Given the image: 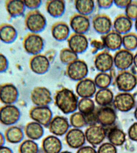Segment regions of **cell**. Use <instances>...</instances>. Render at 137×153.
I'll use <instances>...</instances> for the list:
<instances>
[{
	"label": "cell",
	"instance_id": "6da1fadb",
	"mask_svg": "<svg viewBox=\"0 0 137 153\" xmlns=\"http://www.w3.org/2000/svg\"><path fill=\"white\" fill-rule=\"evenodd\" d=\"M55 99L56 106L65 114H73L78 109V97L72 90L65 87L59 90Z\"/></svg>",
	"mask_w": 137,
	"mask_h": 153
},
{
	"label": "cell",
	"instance_id": "7a4b0ae2",
	"mask_svg": "<svg viewBox=\"0 0 137 153\" xmlns=\"http://www.w3.org/2000/svg\"><path fill=\"white\" fill-rule=\"evenodd\" d=\"M25 27L30 32L39 33L47 26V19L38 9L31 10L26 13L24 19Z\"/></svg>",
	"mask_w": 137,
	"mask_h": 153
},
{
	"label": "cell",
	"instance_id": "3957f363",
	"mask_svg": "<svg viewBox=\"0 0 137 153\" xmlns=\"http://www.w3.org/2000/svg\"><path fill=\"white\" fill-rule=\"evenodd\" d=\"M114 82L120 91L130 92L136 87L137 76L129 70L118 71Z\"/></svg>",
	"mask_w": 137,
	"mask_h": 153
},
{
	"label": "cell",
	"instance_id": "277c9868",
	"mask_svg": "<svg viewBox=\"0 0 137 153\" xmlns=\"http://www.w3.org/2000/svg\"><path fill=\"white\" fill-rule=\"evenodd\" d=\"M22 45L28 54L33 56L41 53L44 49V42L38 33L29 32L23 38Z\"/></svg>",
	"mask_w": 137,
	"mask_h": 153
},
{
	"label": "cell",
	"instance_id": "5b68a950",
	"mask_svg": "<svg viewBox=\"0 0 137 153\" xmlns=\"http://www.w3.org/2000/svg\"><path fill=\"white\" fill-rule=\"evenodd\" d=\"M88 65L84 60L78 58L66 65L65 74L73 81H79L87 76Z\"/></svg>",
	"mask_w": 137,
	"mask_h": 153
},
{
	"label": "cell",
	"instance_id": "8992f818",
	"mask_svg": "<svg viewBox=\"0 0 137 153\" xmlns=\"http://www.w3.org/2000/svg\"><path fill=\"white\" fill-rule=\"evenodd\" d=\"M21 112L14 105H5L0 107V123L5 126H11L20 120Z\"/></svg>",
	"mask_w": 137,
	"mask_h": 153
},
{
	"label": "cell",
	"instance_id": "52a82bcc",
	"mask_svg": "<svg viewBox=\"0 0 137 153\" xmlns=\"http://www.w3.org/2000/svg\"><path fill=\"white\" fill-rule=\"evenodd\" d=\"M93 63L96 69L101 72H109L114 67L113 56L106 49L94 55Z\"/></svg>",
	"mask_w": 137,
	"mask_h": 153
},
{
	"label": "cell",
	"instance_id": "ba28073f",
	"mask_svg": "<svg viewBox=\"0 0 137 153\" xmlns=\"http://www.w3.org/2000/svg\"><path fill=\"white\" fill-rule=\"evenodd\" d=\"M133 56L132 51L121 48L113 56L114 67L118 71L129 70L133 65Z\"/></svg>",
	"mask_w": 137,
	"mask_h": 153
},
{
	"label": "cell",
	"instance_id": "9c48e42d",
	"mask_svg": "<svg viewBox=\"0 0 137 153\" xmlns=\"http://www.w3.org/2000/svg\"><path fill=\"white\" fill-rule=\"evenodd\" d=\"M19 96V90L15 85L11 82L0 84V102L4 105H14Z\"/></svg>",
	"mask_w": 137,
	"mask_h": 153
},
{
	"label": "cell",
	"instance_id": "30bf717a",
	"mask_svg": "<svg viewBox=\"0 0 137 153\" xmlns=\"http://www.w3.org/2000/svg\"><path fill=\"white\" fill-rule=\"evenodd\" d=\"M69 26L74 33L85 34L91 26V21L88 16L78 13L70 17Z\"/></svg>",
	"mask_w": 137,
	"mask_h": 153
},
{
	"label": "cell",
	"instance_id": "8fae6325",
	"mask_svg": "<svg viewBox=\"0 0 137 153\" xmlns=\"http://www.w3.org/2000/svg\"><path fill=\"white\" fill-rule=\"evenodd\" d=\"M113 102L115 108L121 112L131 111L135 105L134 95L130 92L118 93L114 97Z\"/></svg>",
	"mask_w": 137,
	"mask_h": 153
},
{
	"label": "cell",
	"instance_id": "7c38bea8",
	"mask_svg": "<svg viewBox=\"0 0 137 153\" xmlns=\"http://www.w3.org/2000/svg\"><path fill=\"white\" fill-rule=\"evenodd\" d=\"M30 118L33 121L44 126H48L53 118V113L48 106H35L29 112Z\"/></svg>",
	"mask_w": 137,
	"mask_h": 153
},
{
	"label": "cell",
	"instance_id": "4fadbf2b",
	"mask_svg": "<svg viewBox=\"0 0 137 153\" xmlns=\"http://www.w3.org/2000/svg\"><path fill=\"white\" fill-rule=\"evenodd\" d=\"M50 63L44 54L33 55L29 61V66L31 71L37 75H43L49 71Z\"/></svg>",
	"mask_w": 137,
	"mask_h": 153
},
{
	"label": "cell",
	"instance_id": "5bb4252c",
	"mask_svg": "<svg viewBox=\"0 0 137 153\" xmlns=\"http://www.w3.org/2000/svg\"><path fill=\"white\" fill-rule=\"evenodd\" d=\"M67 41L68 48L78 55L85 52L88 48L89 40L84 34L73 32Z\"/></svg>",
	"mask_w": 137,
	"mask_h": 153
},
{
	"label": "cell",
	"instance_id": "9a60e30c",
	"mask_svg": "<svg viewBox=\"0 0 137 153\" xmlns=\"http://www.w3.org/2000/svg\"><path fill=\"white\" fill-rule=\"evenodd\" d=\"M91 25L97 33L103 35L113 29V22L109 15L104 13L96 14L91 20Z\"/></svg>",
	"mask_w": 137,
	"mask_h": 153
},
{
	"label": "cell",
	"instance_id": "2e32d148",
	"mask_svg": "<svg viewBox=\"0 0 137 153\" xmlns=\"http://www.w3.org/2000/svg\"><path fill=\"white\" fill-rule=\"evenodd\" d=\"M85 138L91 145L96 146L101 144L107 136L106 131L102 125H91L85 130Z\"/></svg>",
	"mask_w": 137,
	"mask_h": 153
},
{
	"label": "cell",
	"instance_id": "e0dca14e",
	"mask_svg": "<svg viewBox=\"0 0 137 153\" xmlns=\"http://www.w3.org/2000/svg\"><path fill=\"white\" fill-rule=\"evenodd\" d=\"M31 99L35 106H48L52 101L51 92L44 87H35L31 92Z\"/></svg>",
	"mask_w": 137,
	"mask_h": 153
},
{
	"label": "cell",
	"instance_id": "ac0fdd59",
	"mask_svg": "<svg viewBox=\"0 0 137 153\" xmlns=\"http://www.w3.org/2000/svg\"><path fill=\"white\" fill-rule=\"evenodd\" d=\"M97 88L94 80L86 77L77 82L75 91L77 95L81 98H91L95 95Z\"/></svg>",
	"mask_w": 137,
	"mask_h": 153
},
{
	"label": "cell",
	"instance_id": "d6986e66",
	"mask_svg": "<svg viewBox=\"0 0 137 153\" xmlns=\"http://www.w3.org/2000/svg\"><path fill=\"white\" fill-rule=\"evenodd\" d=\"M101 39L108 51H116L122 46V35L113 29L101 36Z\"/></svg>",
	"mask_w": 137,
	"mask_h": 153
},
{
	"label": "cell",
	"instance_id": "ffe728a7",
	"mask_svg": "<svg viewBox=\"0 0 137 153\" xmlns=\"http://www.w3.org/2000/svg\"><path fill=\"white\" fill-rule=\"evenodd\" d=\"M65 141L70 148L79 149L85 144L86 138L85 133L80 129H71L66 134Z\"/></svg>",
	"mask_w": 137,
	"mask_h": 153
},
{
	"label": "cell",
	"instance_id": "44dd1931",
	"mask_svg": "<svg viewBox=\"0 0 137 153\" xmlns=\"http://www.w3.org/2000/svg\"><path fill=\"white\" fill-rule=\"evenodd\" d=\"M49 130L55 136H61L66 134L69 130L70 124L68 120L62 116H56L49 123Z\"/></svg>",
	"mask_w": 137,
	"mask_h": 153
},
{
	"label": "cell",
	"instance_id": "7402d4cb",
	"mask_svg": "<svg viewBox=\"0 0 137 153\" xmlns=\"http://www.w3.org/2000/svg\"><path fill=\"white\" fill-rule=\"evenodd\" d=\"M96 114L97 122L103 126H110L116 121V112L114 108L109 106L101 108Z\"/></svg>",
	"mask_w": 137,
	"mask_h": 153
},
{
	"label": "cell",
	"instance_id": "603a6c76",
	"mask_svg": "<svg viewBox=\"0 0 137 153\" xmlns=\"http://www.w3.org/2000/svg\"><path fill=\"white\" fill-rule=\"evenodd\" d=\"M133 21L124 14H118L113 21V29L123 35L130 32L133 26Z\"/></svg>",
	"mask_w": 137,
	"mask_h": 153
},
{
	"label": "cell",
	"instance_id": "cb8c5ba5",
	"mask_svg": "<svg viewBox=\"0 0 137 153\" xmlns=\"http://www.w3.org/2000/svg\"><path fill=\"white\" fill-rule=\"evenodd\" d=\"M50 32L53 38L59 42L67 40L70 34L69 25L63 21L56 22L52 25Z\"/></svg>",
	"mask_w": 137,
	"mask_h": 153
},
{
	"label": "cell",
	"instance_id": "d4e9b609",
	"mask_svg": "<svg viewBox=\"0 0 137 153\" xmlns=\"http://www.w3.org/2000/svg\"><path fill=\"white\" fill-rule=\"evenodd\" d=\"M5 7L11 18L22 16L25 13L26 7L23 1L8 0L5 1Z\"/></svg>",
	"mask_w": 137,
	"mask_h": 153
},
{
	"label": "cell",
	"instance_id": "484cf974",
	"mask_svg": "<svg viewBox=\"0 0 137 153\" xmlns=\"http://www.w3.org/2000/svg\"><path fill=\"white\" fill-rule=\"evenodd\" d=\"M42 147L44 153H60L62 149V145L57 136L50 135L43 140Z\"/></svg>",
	"mask_w": 137,
	"mask_h": 153
},
{
	"label": "cell",
	"instance_id": "4316f807",
	"mask_svg": "<svg viewBox=\"0 0 137 153\" xmlns=\"http://www.w3.org/2000/svg\"><path fill=\"white\" fill-rule=\"evenodd\" d=\"M17 31L13 25L8 23L0 25V40L7 44H10L16 40Z\"/></svg>",
	"mask_w": 137,
	"mask_h": 153
},
{
	"label": "cell",
	"instance_id": "83f0119b",
	"mask_svg": "<svg viewBox=\"0 0 137 153\" xmlns=\"http://www.w3.org/2000/svg\"><path fill=\"white\" fill-rule=\"evenodd\" d=\"M47 13L52 17L57 18L62 16L66 9V2L63 0H50L45 3Z\"/></svg>",
	"mask_w": 137,
	"mask_h": 153
},
{
	"label": "cell",
	"instance_id": "f1b7e54d",
	"mask_svg": "<svg viewBox=\"0 0 137 153\" xmlns=\"http://www.w3.org/2000/svg\"><path fill=\"white\" fill-rule=\"evenodd\" d=\"M4 134L6 142L13 144L20 143L23 140L25 136L23 129L15 125L8 126Z\"/></svg>",
	"mask_w": 137,
	"mask_h": 153
},
{
	"label": "cell",
	"instance_id": "f546056e",
	"mask_svg": "<svg viewBox=\"0 0 137 153\" xmlns=\"http://www.w3.org/2000/svg\"><path fill=\"white\" fill-rule=\"evenodd\" d=\"M24 131L28 138L34 141L41 138L44 134L43 126L33 121L26 124Z\"/></svg>",
	"mask_w": 137,
	"mask_h": 153
},
{
	"label": "cell",
	"instance_id": "4dcf8cb0",
	"mask_svg": "<svg viewBox=\"0 0 137 153\" xmlns=\"http://www.w3.org/2000/svg\"><path fill=\"white\" fill-rule=\"evenodd\" d=\"M94 96L96 102L102 107L110 105L113 102L114 97L112 91L108 88L99 89Z\"/></svg>",
	"mask_w": 137,
	"mask_h": 153
},
{
	"label": "cell",
	"instance_id": "1f68e13d",
	"mask_svg": "<svg viewBox=\"0 0 137 153\" xmlns=\"http://www.w3.org/2000/svg\"><path fill=\"white\" fill-rule=\"evenodd\" d=\"M74 5L77 13L87 16L93 13L96 7L93 0H75Z\"/></svg>",
	"mask_w": 137,
	"mask_h": 153
},
{
	"label": "cell",
	"instance_id": "d6a6232c",
	"mask_svg": "<svg viewBox=\"0 0 137 153\" xmlns=\"http://www.w3.org/2000/svg\"><path fill=\"white\" fill-rule=\"evenodd\" d=\"M126 135L121 129L114 128L109 130L108 134V138L109 142L115 146H120L124 143L126 141Z\"/></svg>",
	"mask_w": 137,
	"mask_h": 153
},
{
	"label": "cell",
	"instance_id": "836d02e7",
	"mask_svg": "<svg viewBox=\"0 0 137 153\" xmlns=\"http://www.w3.org/2000/svg\"><path fill=\"white\" fill-rule=\"evenodd\" d=\"M94 81L97 88L99 89L108 88L112 83V78L109 72H99L96 74Z\"/></svg>",
	"mask_w": 137,
	"mask_h": 153
},
{
	"label": "cell",
	"instance_id": "e575fe53",
	"mask_svg": "<svg viewBox=\"0 0 137 153\" xmlns=\"http://www.w3.org/2000/svg\"><path fill=\"white\" fill-rule=\"evenodd\" d=\"M95 107L94 102L91 98H81L78 102V109L85 116L94 113Z\"/></svg>",
	"mask_w": 137,
	"mask_h": 153
},
{
	"label": "cell",
	"instance_id": "d590c367",
	"mask_svg": "<svg viewBox=\"0 0 137 153\" xmlns=\"http://www.w3.org/2000/svg\"><path fill=\"white\" fill-rule=\"evenodd\" d=\"M122 46L123 48L132 51L137 48V34L130 32L122 35Z\"/></svg>",
	"mask_w": 137,
	"mask_h": 153
},
{
	"label": "cell",
	"instance_id": "8d00e7d4",
	"mask_svg": "<svg viewBox=\"0 0 137 153\" xmlns=\"http://www.w3.org/2000/svg\"><path fill=\"white\" fill-rule=\"evenodd\" d=\"M39 147L35 141L30 139L23 140L18 148L19 153H38Z\"/></svg>",
	"mask_w": 137,
	"mask_h": 153
},
{
	"label": "cell",
	"instance_id": "74e56055",
	"mask_svg": "<svg viewBox=\"0 0 137 153\" xmlns=\"http://www.w3.org/2000/svg\"><path fill=\"white\" fill-rule=\"evenodd\" d=\"M59 57L62 64L66 65L78 59V55L68 48H64L60 50Z\"/></svg>",
	"mask_w": 137,
	"mask_h": 153
},
{
	"label": "cell",
	"instance_id": "f35d334b",
	"mask_svg": "<svg viewBox=\"0 0 137 153\" xmlns=\"http://www.w3.org/2000/svg\"><path fill=\"white\" fill-rule=\"evenodd\" d=\"M70 123L72 127L80 129L87 124L85 116L79 112H75L71 115Z\"/></svg>",
	"mask_w": 137,
	"mask_h": 153
},
{
	"label": "cell",
	"instance_id": "ab89813d",
	"mask_svg": "<svg viewBox=\"0 0 137 153\" xmlns=\"http://www.w3.org/2000/svg\"><path fill=\"white\" fill-rule=\"evenodd\" d=\"M124 14L132 21L137 19V1H131L125 8Z\"/></svg>",
	"mask_w": 137,
	"mask_h": 153
},
{
	"label": "cell",
	"instance_id": "60d3db41",
	"mask_svg": "<svg viewBox=\"0 0 137 153\" xmlns=\"http://www.w3.org/2000/svg\"><path fill=\"white\" fill-rule=\"evenodd\" d=\"M89 44L91 47V53L93 55L105 49L104 44L101 39L92 38L89 41Z\"/></svg>",
	"mask_w": 137,
	"mask_h": 153
},
{
	"label": "cell",
	"instance_id": "b9f144b4",
	"mask_svg": "<svg viewBox=\"0 0 137 153\" xmlns=\"http://www.w3.org/2000/svg\"><path fill=\"white\" fill-rule=\"evenodd\" d=\"M97 153H117L116 147L110 142H105L101 144L97 151Z\"/></svg>",
	"mask_w": 137,
	"mask_h": 153
},
{
	"label": "cell",
	"instance_id": "7bdbcfd3",
	"mask_svg": "<svg viewBox=\"0 0 137 153\" xmlns=\"http://www.w3.org/2000/svg\"><path fill=\"white\" fill-rule=\"evenodd\" d=\"M26 8L31 10H37L42 4L41 0H26L23 1Z\"/></svg>",
	"mask_w": 137,
	"mask_h": 153
},
{
	"label": "cell",
	"instance_id": "ee69618b",
	"mask_svg": "<svg viewBox=\"0 0 137 153\" xmlns=\"http://www.w3.org/2000/svg\"><path fill=\"white\" fill-rule=\"evenodd\" d=\"M9 67V62L3 53H0V73L5 72Z\"/></svg>",
	"mask_w": 137,
	"mask_h": 153
},
{
	"label": "cell",
	"instance_id": "f6af8a7d",
	"mask_svg": "<svg viewBox=\"0 0 137 153\" xmlns=\"http://www.w3.org/2000/svg\"><path fill=\"white\" fill-rule=\"evenodd\" d=\"M128 137L131 140L137 142V122L133 123L128 130Z\"/></svg>",
	"mask_w": 137,
	"mask_h": 153
},
{
	"label": "cell",
	"instance_id": "bcb514c9",
	"mask_svg": "<svg viewBox=\"0 0 137 153\" xmlns=\"http://www.w3.org/2000/svg\"><path fill=\"white\" fill-rule=\"evenodd\" d=\"M96 2L99 8L101 9H109L114 4V1L111 0H98Z\"/></svg>",
	"mask_w": 137,
	"mask_h": 153
},
{
	"label": "cell",
	"instance_id": "7dc6e473",
	"mask_svg": "<svg viewBox=\"0 0 137 153\" xmlns=\"http://www.w3.org/2000/svg\"><path fill=\"white\" fill-rule=\"evenodd\" d=\"M76 153H97L94 147L90 146H83L78 149Z\"/></svg>",
	"mask_w": 137,
	"mask_h": 153
},
{
	"label": "cell",
	"instance_id": "c3c4849f",
	"mask_svg": "<svg viewBox=\"0 0 137 153\" xmlns=\"http://www.w3.org/2000/svg\"><path fill=\"white\" fill-rule=\"evenodd\" d=\"M56 51H55L54 49H51L46 51L44 53V55L49 60L50 63H51L53 62L55 57H56Z\"/></svg>",
	"mask_w": 137,
	"mask_h": 153
},
{
	"label": "cell",
	"instance_id": "681fc988",
	"mask_svg": "<svg viewBox=\"0 0 137 153\" xmlns=\"http://www.w3.org/2000/svg\"><path fill=\"white\" fill-rule=\"evenodd\" d=\"M132 1L129 0H117L114 1V4L120 8L125 9Z\"/></svg>",
	"mask_w": 137,
	"mask_h": 153
},
{
	"label": "cell",
	"instance_id": "f907efd6",
	"mask_svg": "<svg viewBox=\"0 0 137 153\" xmlns=\"http://www.w3.org/2000/svg\"><path fill=\"white\" fill-rule=\"evenodd\" d=\"M0 153H14L10 148L7 146H2L0 147Z\"/></svg>",
	"mask_w": 137,
	"mask_h": 153
},
{
	"label": "cell",
	"instance_id": "816d5d0a",
	"mask_svg": "<svg viewBox=\"0 0 137 153\" xmlns=\"http://www.w3.org/2000/svg\"><path fill=\"white\" fill-rule=\"evenodd\" d=\"M6 142V141L5 138L4 134H3L0 131V147L5 146Z\"/></svg>",
	"mask_w": 137,
	"mask_h": 153
},
{
	"label": "cell",
	"instance_id": "f5cc1de1",
	"mask_svg": "<svg viewBox=\"0 0 137 153\" xmlns=\"http://www.w3.org/2000/svg\"><path fill=\"white\" fill-rule=\"evenodd\" d=\"M133 65L135 68L137 69V51L133 56Z\"/></svg>",
	"mask_w": 137,
	"mask_h": 153
},
{
	"label": "cell",
	"instance_id": "db71d44e",
	"mask_svg": "<svg viewBox=\"0 0 137 153\" xmlns=\"http://www.w3.org/2000/svg\"><path fill=\"white\" fill-rule=\"evenodd\" d=\"M134 115L135 118V119L137 120V106L136 107L135 110Z\"/></svg>",
	"mask_w": 137,
	"mask_h": 153
},
{
	"label": "cell",
	"instance_id": "11a10c76",
	"mask_svg": "<svg viewBox=\"0 0 137 153\" xmlns=\"http://www.w3.org/2000/svg\"><path fill=\"white\" fill-rule=\"evenodd\" d=\"M134 27L135 30L137 32V19L134 21Z\"/></svg>",
	"mask_w": 137,
	"mask_h": 153
},
{
	"label": "cell",
	"instance_id": "9f6ffc18",
	"mask_svg": "<svg viewBox=\"0 0 137 153\" xmlns=\"http://www.w3.org/2000/svg\"><path fill=\"white\" fill-rule=\"evenodd\" d=\"M60 153H73L72 152L68 151H61Z\"/></svg>",
	"mask_w": 137,
	"mask_h": 153
}]
</instances>
